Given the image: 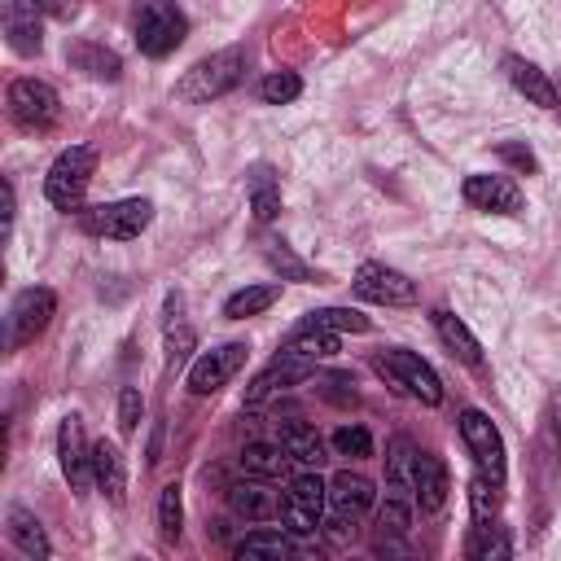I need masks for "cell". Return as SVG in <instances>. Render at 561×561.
<instances>
[{
  "label": "cell",
  "instance_id": "obj_21",
  "mask_svg": "<svg viewBox=\"0 0 561 561\" xmlns=\"http://www.w3.org/2000/svg\"><path fill=\"white\" fill-rule=\"evenodd\" d=\"M416 460H421V451L408 438H394L390 443V451H386V486L394 495L416 500Z\"/></svg>",
  "mask_w": 561,
  "mask_h": 561
},
{
  "label": "cell",
  "instance_id": "obj_5",
  "mask_svg": "<svg viewBox=\"0 0 561 561\" xmlns=\"http://www.w3.org/2000/svg\"><path fill=\"white\" fill-rule=\"evenodd\" d=\"M324 513H329V486L316 473H298L289 482V491L280 495V526L294 539H302V535H316L320 530Z\"/></svg>",
  "mask_w": 561,
  "mask_h": 561
},
{
  "label": "cell",
  "instance_id": "obj_31",
  "mask_svg": "<svg viewBox=\"0 0 561 561\" xmlns=\"http://www.w3.org/2000/svg\"><path fill=\"white\" fill-rule=\"evenodd\" d=\"M250 210H254L259 224H267L280 210V188H276L267 167H254V175H250Z\"/></svg>",
  "mask_w": 561,
  "mask_h": 561
},
{
  "label": "cell",
  "instance_id": "obj_36",
  "mask_svg": "<svg viewBox=\"0 0 561 561\" xmlns=\"http://www.w3.org/2000/svg\"><path fill=\"white\" fill-rule=\"evenodd\" d=\"M377 526H381V535H408L412 530V504H408V495H386V504L377 508Z\"/></svg>",
  "mask_w": 561,
  "mask_h": 561
},
{
  "label": "cell",
  "instance_id": "obj_28",
  "mask_svg": "<svg viewBox=\"0 0 561 561\" xmlns=\"http://www.w3.org/2000/svg\"><path fill=\"white\" fill-rule=\"evenodd\" d=\"M285 351H298V355H307V359H329V355H337V333L302 320V324L289 333Z\"/></svg>",
  "mask_w": 561,
  "mask_h": 561
},
{
  "label": "cell",
  "instance_id": "obj_27",
  "mask_svg": "<svg viewBox=\"0 0 561 561\" xmlns=\"http://www.w3.org/2000/svg\"><path fill=\"white\" fill-rule=\"evenodd\" d=\"M285 465H289V451L280 443H245V451H241L245 478H280Z\"/></svg>",
  "mask_w": 561,
  "mask_h": 561
},
{
  "label": "cell",
  "instance_id": "obj_19",
  "mask_svg": "<svg viewBox=\"0 0 561 561\" xmlns=\"http://www.w3.org/2000/svg\"><path fill=\"white\" fill-rule=\"evenodd\" d=\"M4 530H9V539H13V548L22 552V557H35V561H48L53 557V543H48V535H44V526H39V517L31 513V508H22V504H13L9 513H4Z\"/></svg>",
  "mask_w": 561,
  "mask_h": 561
},
{
  "label": "cell",
  "instance_id": "obj_45",
  "mask_svg": "<svg viewBox=\"0 0 561 561\" xmlns=\"http://www.w3.org/2000/svg\"><path fill=\"white\" fill-rule=\"evenodd\" d=\"M9 228H13V184L4 180V237H9Z\"/></svg>",
  "mask_w": 561,
  "mask_h": 561
},
{
  "label": "cell",
  "instance_id": "obj_23",
  "mask_svg": "<svg viewBox=\"0 0 561 561\" xmlns=\"http://www.w3.org/2000/svg\"><path fill=\"white\" fill-rule=\"evenodd\" d=\"M276 443L289 451L294 465H320L324 460V443H320L316 425H307V421H280Z\"/></svg>",
  "mask_w": 561,
  "mask_h": 561
},
{
  "label": "cell",
  "instance_id": "obj_46",
  "mask_svg": "<svg viewBox=\"0 0 561 561\" xmlns=\"http://www.w3.org/2000/svg\"><path fill=\"white\" fill-rule=\"evenodd\" d=\"M557 105H561V88H557Z\"/></svg>",
  "mask_w": 561,
  "mask_h": 561
},
{
  "label": "cell",
  "instance_id": "obj_1",
  "mask_svg": "<svg viewBox=\"0 0 561 561\" xmlns=\"http://www.w3.org/2000/svg\"><path fill=\"white\" fill-rule=\"evenodd\" d=\"M241 75H245V48L232 44V48H219V53L202 57L197 66H188L184 79L175 83V96L188 105H206V101L232 92L241 83Z\"/></svg>",
  "mask_w": 561,
  "mask_h": 561
},
{
  "label": "cell",
  "instance_id": "obj_35",
  "mask_svg": "<svg viewBox=\"0 0 561 561\" xmlns=\"http://www.w3.org/2000/svg\"><path fill=\"white\" fill-rule=\"evenodd\" d=\"M263 259H267L280 276H289V280H311V267H307L302 259H294V250H289L285 241H276V237L263 241Z\"/></svg>",
  "mask_w": 561,
  "mask_h": 561
},
{
  "label": "cell",
  "instance_id": "obj_4",
  "mask_svg": "<svg viewBox=\"0 0 561 561\" xmlns=\"http://www.w3.org/2000/svg\"><path fill=\"white\" fill-rule=\"evenodd\" d=\"M373 364H377L381 377H390V386H399V390L412 394L416 403H425V408H438V403H443V381H438V373H434L421 355L394 346V351H381Z\"/></svg>",
  "mask_w": 561,
  "mask_h": 561
},
{
  "label": "cell",
  "instance_id": "obj_40",
  "mask_svg": "<svg viewBox=\"0 0 561 561\" xmlns=\"http://www.w3.org/2000/svg\"><path fill=\"white\" fill-rule=\"evenodd\" d=\"M140 412H145V403H140V390H123L118 394V430L123 434H136V425H140Z\"/></svg>",
  "mask_w": 561,
  "mask_h": 561
},
{
  "label": "cell",
  "instance_id": "obj_3",
  "mask_svg": "<svg viewBox=\"0 0 561 561\" xmlns=\"http://www.w3.org/2000/svg\"><path fill=\"white\" fill-rule=\"evenodd\" d=\"M184 13L175 0H136V44L145 57H167L184 44Z\"/></svg>",
  "mask_w": 561,
  "mask_h": 561
},
{
  "label": "cell",
  "instance_id": "obj_32",
  "mask_svg": "<svg viewBox=\"0 0 561 561\" xmlns=\"http://www.w3.org/2000/svg\"><path fill=\"white\" fill-rule=\"evenodd\" d=\"M79 70H88V75H96V79H118V57L110 53V48H96V44H75L70 53H66Z\"/></svg>",
  "mask_w": 561,
  "mask_h": 561
},
{
  "label": "cell",
  "instance_id": "obj_39",
  "mask_svg": "<svg viewBox=\"0 0 561 561\" xmlns=\"http://www.w3.org/2000/svg\"><path fill=\"white\" fill-rule=\"evenodd\" d=\"M302 92V79L294 75V70H276V75H267L263 83H259V96L267 101V105H285V101H294Z\"/></svg>",
  "mask_w": 561,
  "mask_h": 561
},
{
  "label": "cell",
  "instance_id": "obj_13",
  "mask_svg": "<svg viewBox=\"0 0 561 561\" xmlns=\"http://www.w3.org/2000/svg\"><path fill=\"white\" fill-rule=\"evenodd\" d=\"M57 456H61V473L70 482L75 495H88V482H92V447L83 438V421L79 416H66L61 430H57Z\"/></svg>",
  "mask_w": 561,
  "mask_h": 561
},
{
  "label": "cell",
  "instance_id": "obj_33",
  "mask_svg": "<svg viewBox=\"0 0 561 561\" xmlns=\"http://www.w3.org/2000/svg\"><path fill=\"white\" fill-rule=\"evenodd\" d=\"M307 324H320V329H333V333H364L368 316H359L351 307H320V311L307 316Z\"/></svg>",
  "mask_w": 561,
  "mask_h": 561
},
{
  "label": "cell",
  "instance_id": "obj_11",
  "mask_svg": "<svg viewBox=\"0 0 561 561\" xmlns=\"http://www.w3.org/2000/svg\"><path fill=\"white\" fill-rule=\"evenodd\" d=\"M245 342H224V346H215V351H202L197 359H193V368H188V390L193 394H215L219 386H228L237 373H241V364H245Z\"/></svg>",
  "mask_w": 561,
  "mask_h": 561
},
{
  "label": "cell",
  "instance_id": "obj_34",
  "mask_svg": "<svg viewBox=\"0 0 561 561\" xmlns=\"http://www.w3.org/2000/svg\"><path fill=\"white\" fill-rule=\"evenodd\" d=\"M180 522H184V504H180V482H167L162 486V500H158V530L167 543L180 539Z\"/></svg>",
  "mask_w": 561,
  "mask_h": 561
},
{
  "label": "cell",
  "instance_id": "obj_18",
  "mask_svg": "<svg viewBox=\"0 0 561 561\" xmlns=\"http://www.w3.org/2000/svg\"><path fill=\"white\" fill-rule=\"evenodd\" d=\"M228 508L245 522H267L280 513V500H276V491H267V478H245L228 491Z\"/></svg>",
  "mask_w": 561,
  "mask_h": 561
},
{
  "label": "cell",
  "instance_id": "obj_37",
  "mask_svg": "<svg viewBox=\"0 0 561 561\" xmlns=\"http://www.w3.org/2000/svg\"><path fill=\"white\" fill-rule=\"evenodd\" d=\"M333 451L351 456V460H364V456H373V434L364 425H337L333 430Z\"/></svg>",
  "mask_w": 561,
  "mask_h": 561
},
{
  "label": "cell",
  "instance_id": "obj_38",
  "mask_svg": "<svg viewBox=\"0 0 561 561\" xmlns=\"http://www.w3.org/2000/svg\"><path fill=\"white\" fill-rule=\"evenodd\" d=\"M469 508H473V522H495V508H500V486L491 478H473L469 482Z\"/></svg>",
  "mask_w": 561,
  "mask_h": 561
},
{
  "label": "cell",
  "instance_id": "obj_43",
  "mask_svg": "<svg viewBox=\"0 0 561 561\" xmlns=\"http://www.w3.org/2000/svg\"><path fill=\"white\" fill-rule=\"evenodd\" d=\"M39 4V13H48V18H75L79 13V0H35Z\"/></svg>",
  "mask_w": 561,
  "mask_h": 561
},
{
  "label": "cell",
  "instance_id": "obj_41",
  "mask_svg": "<svg viewBox=\"0 0 561 561\" xmlns=\"http://www.w3.org/2000/svg\"><path fill=\"white\" fill-rule=\"evenodd\" d=\"M500 158L513 162L517 171H535V153H530L526 145H508V140H504V145H500Z\"/></svg>",
  "mask_w": 561,
  "mask_h": 561
},
{
  "label": "cell",
  "instance_id": "obj_44",
  "mask_svg": "<svg viewBox=\"0 0 561 561\" xmlns=\"http://www.w3.org/2000/svg\"><path fill=\"white\" fill-rule=\"evenodd\" d=\"M548 425L557 430V438H561V394H552L548 399Z\"/></svg>",
  "mask_w": 561,
  "mask_h": 561
},
{
  "label": "cell",
  "instance_id": "obj_16",
  "mask_svg": "<svg viewBox=\"0 0 561 561\" xmlns=\"http://www.w3.org/2000/svg\"><path fill=\"white\" fill-rule=\"evenodd\" d=\"M4 35L13 44V53L35 57L44 35H39V4L35 0H4Z\"/></svg>",
  "mask_w": 561,
  "mask_h": 561
},
{
  "label": "cell",
  "instance_id": "obj_10",
  "mask_svg": "<svg viewBox=\"0 0 561 561\" xmlns=\"http://www.w3.org/2000/svg\"><path fill=\"white\" fill-rule=\"evenodd\" d=\"M373 504H377V491L364 473H351V469L333 473V482H329V522H333L337 535L346 526H355Z\"/></svg>",
  "mask_w": 561,
  "mask_h": 561
},
{
  "label": "cell",
  "instance_id": "obj_17",
  "mask_svg": "<svg viewBox=\"0 0 561 561\" xmlns=\"http://www.w3.org/2000/svg\"><path fill=\"white\" fill-rule=\"evenodd\" d=\"M504 75H508V83H513L530 105L557 110V83H552L535 61H526V57H504Z\"/></svg>",
  "mask_w": 561,
  "mask_h": 561
},
{
  "label": "cell",
  "instance_id": "obj_9",
  "mask_svg": "<svg viewBox=\"0 0 561 561\" xmlns=\"http://www.w3.org/2000/svg\"><path fill=\"white\" fill-rule=\"evenodd\" d=\"M53 311H57V294L53 289H44V285L22 289L13 298V307H9V351H22L26 342H35L48 329Z\"/></svg>",
  "mask_w": 561,
  "mask_h": 561
},
{
  "label": "cell",
  "instance_id": "obj_30",
  "mask_svg": "<svg viewBox=\"0 0 561 561\" xmlns=\"http://www.w3.org/2000/svg\"><path fill=\"white\" fill-rule=\"evenodd\" d=\"M513 552V539L504 535V526L495 522H473V535H469V557L473 561H500Z\"/></svg>",
  "mask_w": 561,
  "mask_h": 561
},
{
  "label": "cell",
  "instance_id": "obj_42",
  "mask_svg": "<svg viewBox=\"0 0 561 561\" xmlns=\"http://www.w3.org/2000/svg\"><path fill=\"white\" fill-rule=\"evenodd\" d=\"M324 386H329V394H333L337 403H346V399L355 403V390H351L355 381H351V377H342V373H333V377H324Z\"/></svg>",
  "mask_w": 561,
  "mask_h": 561
},
{
  "label": "cell",
  "instance_id": "obj_8",
  "mask_svg": "<svg viewBox=\"0 0 561 561\" xmlns=\"http://www.w3.org/2000/svg\"><path fill=\"white\" fill-rule=\"evenodd\" d=\"M460 438H465L478 473L491 478L495 486H504V438H500L495 421L486 412H478V408H465L460 412Z\"/></svg>",
  "mask_w": 561,
  "mask_h": 561
},
{
  "label": "cell",
  "instance_id": "obj_7",
  "mask_svg": "<svg viewBox=\"0 0 561 561\" xmlns=\"http://www.w3.org/2000/svg\"><path fill=\"white\" fill-rule=\"evenodd\" d=\"M61 114V96L44 79H13L9 83V118L22 131H48Z\"/></svg>",
  "mask_w": 561,
  "mask_h": 561
},
{
  "label": "cell",
  "instance_id": "obj_24",
  "mask_svg": "<svg viewBox=\"0 0 561 561\" xmlns=\"http://www.w3.org/2000/svg\"><path fill=\"white\" fill-rule=\"evenodd\" d=\"M92 478H96V486L114 500V504H123V491H127V469H123V456H118V447L114 443H92Z\"/></svg>",
  "mask_w": 561,
  "mask_h": 561
},
{
  "label": "cell",
  "instance_id": "obj_14",
  "mask_svg": "<svg viewBox=\"0 0 561 561\" xmlns=\"http://www.w3.org/2000/svg\"><path fill=\"white\" fill-rule=\"evenodd\" d=\"M465 202L473 210H486V215H517L522 210V188L508 180V175H465Z\"/></svg>",
  "mask_w": 561,
  "mask_h": 561
},
{
  "label": "cell",
  "instance_id": "obj_26",
  "mask_svg": "<svg viewBox=\"0 0 561 561\" xmlns=\"http://www.w3.org/2000/svg\"><path fill=\"white\" fill-rule=\"evenodd\" d=\"M162 333H167V359H171V364H180V359L193 351V342H197L193 324L184 320V298H180V294H167V320H162Z\"/></svg>",
  "mask_w": 561,
  "mask_h": 561
},
{
  "label": "cell",
  "instance_id": "obj_22",
  "mask_svg": "<svg viewBox=\"0 0 561 561\" xmlns=\"http://www.w3.org/2000/svg\"><path fill=\"white\" fill-rule=\"evenodd\" d=\"M447 491H451L447 465H443L438 456L421 451V460H416V504H421L425 513H438V508L447 504Z\"/></svg>",
  "mask_w": 561,
  "mask_h": 561
},
{
  "label": "cell",
  "instance_id": "obj_20",
  "mask_svg": "<svg viewBox=\"0 0 561 561\" xmlns=\"http://www.w3.org/2000/svg\"><path fill=\"white\" fill-rule=\"evenodd\" d=\"M434 329H438L443 346H447V351H451L460 364L482 368V346H478V337L465 329V320H460V316H451L447 307H438V311H434Z\"/></svg>",
  "mask_w": 561,
  "mask_h": 561
},
{
  "label": "cell",
  "instance_id": "obj_12",
  "mask_svg": "<svg viewBox=\"0 0 561 561\" xmlns=\"http://www.w3.org/2000/svg\"><path fill=\"white\" fill-rule=\"evenodd\" d=\"M351 285H355L359 298L381 302V307H408V302H416V280H408L403 272H394L386 263H364Z\"/></svg>",
  "mask_w": 561,
  "mask_h": 561
},
{
  "label": "cell",
  "instance_id": "obj_2",
  "mask_svg": "<svg viewBox=\"0 0 561 561\" xmlns=\"http://www.w3.org/2000/svg\"><path fill=\"white\" fill-rule=\"evenodd\" d=\"M92 171H96V149L92 145H70L57 153V162L48 167L44 175V193L57 210H79L83 197H88V184H92Z\"/></svg>",
  "mask_w": 561,
  "mask_h": 561
},
{
  "label": "cell",
  "instance_id": "obj_29",
  "mask_svg": "<svg viewBox=\"0 0 561 561\" xmlns=\"http://www.w3.org/2000/svg\"><path fill=\"white\" fill-rule=\"evenodd\" d=\"M276 298H280V285H245V289L228 294V302H224V316H228V320H245V316H259V311H267Z\"/></svg>",
  "mask_w": 561,
  "mask_h": 561
},
{
  "label": "cell",
  "instance_id": "obj_25",
  "mask_svg": "<svg viewBox=\"0 0 561 561\" xmlns=\"http://www.w3.org/2000/svg\"><path fill=\"white\" fill-rule=\"evenodd\" d=\"M237 557L241 561H289L294 557V539H289V530H250L237 543Z\"/></svg>",
  "mask_w": 561,
  "mask_h": 561
},
{
  "label": "cell",
  "instance_id": "obj_6",
  "mask_svg": "<svg viewBox=\"0 0 561 561\" xmlns=\"http://www.w3.org/2000/svg\"><path fill=\"white\" fill-rule=\"evenodd\" d=\"M149 219H153L149 197H123V202H101V206L83 210V228L105 241H131L149 228Z\"/></svg>",
  "mask_w": 561,
  "mask_h": 561
},
{
  "label": "cell",
  "instance_id": "obj_15",
  "mask_svg": "<svg viewBox=\"0 0 561 561\" xmlns=\"http://www.w3.org/2000/svg\"><path fill=\"white\" fill-rule=\"evenodd\" d=\"M311 373H316V359H307V355H298V351H280V355L254 377V386L245 390V399H250V403H263V399L276 394V390L302 386Z\"/></svg>",
  "mask_w": 561,
  "mask_h": 561
}]
</instances>
